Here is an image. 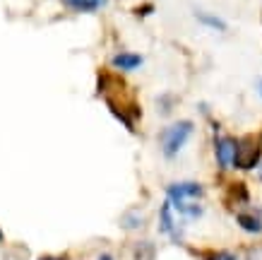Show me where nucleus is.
I'll return each mask as SVG.
<instances>
[{
    "label": "nucleus",
    "instance_id": "obj_1",
    "mask_svg": "<svg viewBox=\"0 0 262 260\" xmlns=\"http://www.w3.org/2000/svg\"><path fill=\"white\" fill-rule=\"evenodd\" d=\"M195 133V123L188 118L173 121L171 126H166L159 135V145H161V154L166 159H176L181 154V150L188 145V140Z\"/></svg>",
    "mask_w": 262,
    "mask_h": 260
},
{
    "label": "nucleus",
    "instance_id": "obj_2",
    "mask_svg": "<svg viewBox=\"0 0 262 260\" xmlns=\"http://www.w3.org/2000/svg\"><path fill=\"white\" fill-rule=\"evenodd\" d=\"M260 164H262V137H257V135H243V137H238L233 169H238V171H253V169H260Z\"/></svg>",
    "mask_w": 262,
    "mask_h": 260
},
{
    "label": "nucleus",
    "instance_id": "obj_3",
    "mask_svg": "<svg viewBox=\"0 0 262 260\" xmlns=\"http://www.w3.org/2000/svg\"><path fill=\"white\" fill-rule=\"evenodd\" d=\"M205 197V186L198 181H176L166 186V200L171 205H181V203H200Z\"/></svg>",
    "mask_w": 262,
    "mask_h": 260
},
{
    "label": "nucleus",
    "instance_id": "obj_4",
    "mask_svg": "<svg viewBox=\"0 0 262 260\" xmlns=\"http://www.w3.org/2000/svg\"><path fill=\"white\" fill-rule=\"evenodd\" d=\"M236 147H238V140H236V137L222 135V133L214 135V159H216V166H219L222 171L233 169V162H236Z\"/></svg>",
    "mask_w": 262,
    "mask_h": 260
},
{
    "label": "nucleus",
    "instance_id": "obj_5",
    "mask_svg": "<svg viewBox=\"0 0 262 260\" xmlns=\"http://www.w3.org/2000/svg\"><path fill=\"white\" fill-rule=\"evenodd\" d=\"M176 210L173 205L168 203V200H164L159 207V231L164 234V236H168L173 244H183V231L181 227H178V222H176Z\"/></svg>",
    "mask_w": 262,
    "mask_h": 260
},
{
    "label": "nucleus",
    "instance_id": "obj_6",
    "mask_svg": "<svg viewBox=\"0 0 262 260\" xmlns=\"http://www.w3.org/2000/svg\"><path fill=\"white\" fill-rule=\"evenodd\" d=\"M236 224L250 236H260L262 234V214L257 210H238L236 212Z\"/></svg>",
    "mask_w": 262,
    "mask_h": 260
},
{
    "label": "nucleus",
    "instance_id": "obj_7",
    "mask_svg": "<svg viewBox=\"0 0 262 260\" xmlns=\"http://www.w3.org/2000/svg\"><path fill=\"white\" fill-rule=\"evenodd\" d=\"M142 63L144 58L140 53H133V51H120V53H116L111 58V65L120 72H133L137 68H142Z\"/></svg>",
    "mask_w": 262,
    "mask_h": 260
},
{
    "label": "nucleus",
    "instance_id": "obj_8",
    "mask_svg": "<svg viewBox=\"0 0 262 260\" xmlns=\"http://www.w3.org/2000/svg\"><path fill=\"white\" fill-rule=\"evenodd\" d=\"M108 0H63V5L72 12H99L101 8H106Z\"/></svg>",
    "mask_w": 262,
    "mask_h": 260
},
{
    "label": "nucleus",
    "instance_id": "obj_9",
    "mask_svg": "<svg viewBox=\"0 0 262 260\" xmlns=\"http://www.w3.org/2000/svg\"><path fill=\"white\" fill-rule=\"evenodd\" d=\"M195 19H198L202 27L212 29V32H226V29H229V24L224 22L222 17L212 15V12H205V10H198V12H195Z\"/></svg>",
    "mask_w": 262,
    "mask_h": 260
},
{
    "label": "nucleus",
    "instance_id": "obj_10",
    "mask_svg": "<svg viewBox=\"0 0 262 260\" xmlns=\"http://www.w3.org/2000/svg\"><path fill=\"white\" fill-rule=\"evenodd\" d=\"M120 227L127 229V231H137V229L144 227V212L142 210H127L123 217H120Z\"/></svg>",
    "mask_w": 262,
    "mask_h": 260
},
{
    "label": "nucleus",
    "instance_id": "obj_11",
    "mask_svg": "<svg viewBox=\"0 0 262 260\" xmlns=\"http://www.w3.org/2000/svg\"><path fill=\"white\" fill-rule=\"evenodd\" d=\"M231 197H233V203H238V205H248V203H250V193H248L246 183H233V186H231Z\"/></svg>",
    "mask_w": 262,
    "mask_h": 260
},
{
    "label": "nucleus",
    "instance_id": "obj_12",
    "mask_svg": "<svg viewBox=\"0 0 262 260\" xmlns=\"http://www.w3.org/2000/svg\"><path fill=\"white\" fill-rule=\"evenodd\" d=\"M202 260H238V253L229 251V248H219V251H205Z\"/></svg>",
    "mask_w": 262,
    "mask_h": 260
},
{
    "label": "nucleus",
    "instance_id": "obj_13",
    "mask_svg": "<svg viewBox=\"0 0 262 260\" xmlns=\"http://www.w3.org/2000/svg\"><path fill=\"white\" fill-rule=\"evenodd\" d=\"M154 246L149 241H140L135 244V260H154Z\"/></svg>",
    "mask_w": 262,
    "mask_h": 260
},
{
    "label": "nucleus",
    "instance_id": "obj_14",
    "mask_svg": "<svg viewBox=\"0 0 262 260\" xmlns=\"http://www.w3.org/2000/svg\"><path fill=\"white\" fill-rule=\"evenodd\" d=\"M246 260H262V246H253L246 253Z\"/></svg>",
    "mask_w": 262,
    "mask_h": 260
},
{
    "label": "nucleus",
    "instance_id": "obj_15",
    "mask_svg": "<svg viewBox=\"0 0 262 260\" xmlns=\"http://www.w3.org/2000/svg\"><path fill=\"white\" fill-rule=\"evenodd\" d=\"M96 260H116V258H113L108 251H103V253H99V255H96Z\"/></svg>",
    "mask_w": 262,
    "mask_h": 260
},
{
    "label": "nucleus",
    "instance_id": "obj_16",
    "mask_svg": "<svg viewBox=\"0 0 262 260\" xmlns=\"http://www.w3.org/2000/svg\"><path fill=\"white\" fill-rule=\"evenodd\" d=\"M39 260H68L65 255H41Z\"/></svg>",
    "mask_w": 262,
    "mask_h": 260
},
{
    "label": "nucleus",
    "instance_id": "obj_17",
    "mask_svg": "<svg viewBox=\"0 0 262 260\" xmlns=\"http://www.w3.org/2000/svg\"><path fill=\"white\" fill-rule=\"evenodd\" d=\"M255 89H257V94H260V99H262V77H257V82H255Z\"/></svg>",
    "mask_w": 262,
    "mask_h": 260
},
{
    "label": "nucleus",
    "instance_id": "obj_18",
    "mask_svg": "<svg viewBox=\"0 0 262 260\" xmlns=\"http://www.w3.org/2000/svg\"><path fill=\"white\" fill-rule=\"evenodd\" d=\"M257 176H260V181H262V164H260V171H257Z\"/></svg>",
    "mask_w": 262,
    "mask_h": 260
},
{
    "label": "nucleus",
    "instance_id": "obj_19",
    "mask_svg": "<svg viewBox=\"0 0 262 260\" xmlns=\"http://www.w3.org/2000/svg\"><path fill=\"white\" fill-rule=\"evenodd\" d=\"M0 241H3V229H0Z\"/></svg>",
    "mask_w": 262,
    "mask_h": 260
}]
</instances>
